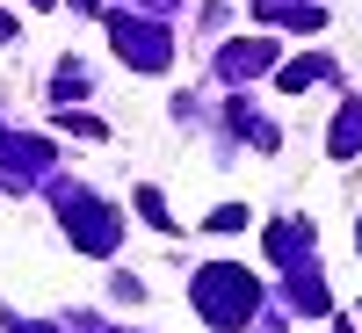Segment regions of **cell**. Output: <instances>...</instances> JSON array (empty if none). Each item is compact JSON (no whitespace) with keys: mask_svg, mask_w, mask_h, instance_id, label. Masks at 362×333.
Listing matches in <instances>:
<instances>
[{"mask_svg":"<svg viewBox=\"0 0 362 333\" xmlns=\"http://www.w3.org/2000/svg\"><path fill=\"white\" fill-rule=\"evenodd\" d=\"M355 145H362V116H341L334 124V153H355Z\"/></svg>","mask_w":362,"mask_h":333,"instance_id":"cell-1","label":"cell"}]
</instances>
